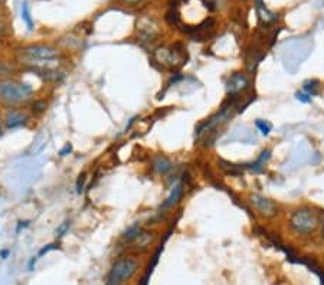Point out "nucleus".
Returning <instances> with one entry per match:
<instances>
[{
	"mask_svg": "<svg viewBox=\"0 0 324 285\" xmlns=\"http://www.w3.org/2000/svg\"><path fill=\"white\" fill-rule=\"evenodd\" d=\"M58 56H59L58 50L45 45L29 46L20 49L19 53V59L22 64L29 65L32 69H40V71H53L52 68L58 64Z\"/></svg>",
	"mask_w": 324,
	"mask_h": 285,
	"instance_id": "nucleus-1",
	"label": "nucleus"
},
{
	"mask_svg": "<svg viewBox=\"0 0 324 285\" xmlns=\"http://www.w3.org/2000/svg\"><path fill=\"white\" fill-rule=\"evenodd\" d=\"M34 89L32 86L15 80H3L0 81V100L4 102H22L31 98Z\"/></svg>",
	"mask_w": 324,
	"mask_h": 285,
	"instance_id": "nucleus-2",
	"label": "nucleus"
},
{
	"mask_svg": "<svg viewBox=\"0 0 324 285\" xmlns=\"http://www.w3.org/2000/svg\"><path fill=\"white\" fill-rule=\"evenodd\" d=\"M138 269V264L131 258H124L117 261L108 274L107 285H122L128 281Z\"/></svg>",
	"mask_w": 324,
	"mask_h": 285,
	"instance_id": "nucleus-3",
	"label": "nucleus"
},
{
	"mask_svg": "<svg viewBox=\"0 0 324 285\" xmlns=\"http://www.w3.org/2000/svg\"><path fill=\"white\" fill-rule=\"evenodd\" d=\"M291 228L298 234H311L317 228V218L308 209L295 210L290 219Z\"/></svg>",
	"mask_w": 324,
	"mask_h": 285,
	"instance_id": "nucleus-4",
	"label": "nucleus"
},
{
	"mask_svg": "<svg viewBox=\"0 0 324 285\" xmlns=\"http://www.w3.org/2000/svg\"><path fill=\"white\" fill-rule=\"evenodd\" d=\"M251 203L254 204V207H255L256 210L261 215H264V216H274L275 212H277V207H275V204H274L273 202L270 201V199H267V198L259 196V195L251 196Z\"/></svg>",
	"mask_w": 324,
	"mask_h": 285,
	"instance_id": "nucleus-5",
	"label": "nucleus"
},
{
	"mask_svg": "<svg viewBox=\"0 0 324 285\" xmlns=\"http://www.w3.org/2000/svg\"><path fill=\"white\" fill-rule=\"evenodd\" d=\"M26 120H28L26 114H23L20 111H16V110L9 111L7 116H6V127L9 130H13V128H17V127L23 125L26 122Z\"/></svg>",
	"mask_w": 324,
	"mask_h": 285,
	"instance_id": "nucleus-6",
	"label": "nucleus"
},
{
	"mask_svg": "<svg viewBox=\"0 0 324 285\" xmlns=\"http://www.w3.org/2000/svg\"><path fill=\"white\" fill-rule=\"evenodd\" d=\"M182 195H183V186L182 185L174 186V187L171 189L169 198L163 202V204H162V209H169V207H171V206H174L177 202L182 199Z\"/></svg>",
	"mask_w": 324,
	"mask_h": 285,
	"instance_id": "nucleus-7",
	"label": "nucleus"
},
{
	"mask_svg": "<svg viewBox=\"0 0 324 285\" xmlns=\"http://www.w3.org/2000/svg\"><path fill=\"white\" fill-rule=\"evenodd\" d=\"M22 20L26 23V26H28L29 31L34 29V20H32V16H31V9H29L28 1H23V3H22Z\"/></svg>",
	"mask_w": 324,
	"mask_h": 285,
	"instance_id": "nucleus-8",
	"label": "nucleus"
},
{
	"mask_svg": "<svg viewBox=\"0 0 324 285\" xmlns=\"http://www.w3.org/2000/svg\"><path fill=\"white\" fill-rule=\"evenodd\" d=\"M154 168H156L159 173L164 174V173H167L171 168V163L167 159H164V157H157V159L154 160Z\"/></svg>",
	"mask_w": 324,
	"mask_h": 285,
	"instance_id": "nucleus-9",
	"label": "nucleus"
},
{
	"mask_svg": "<svg viewBox=\"0 0 324 285\" xmlns=\"http://www.w3.org/2000/svg\"><path fill=\"white\" fill-rule=\"evenodd\" d=\"M245 85H246V80L242 75H234L231 78V89L232 91H241L242 88H245Z\"/></svg>",
	"mask_w": 324,
	"mask_h": 285,
	"instance_id": "nucleus-10",
	"label": "nucleus"
},
{
	"mask_svg": "<svg viewBox=\"0 0 324 285\" xmlns=\"http://www.w3.org/2000/svg\"><path fill=\"white\" fill-rule=\"evenodd\" d=\"M152 239H153L152 234H149V232H140L138 236L136 238L137 245H138L140 248H146V246L152 242Z\"/></svg>",
	"mask_w": 324,
	"mask_h": 285,
	"instance_id": "nucleus-11",
	"label": "nucleus"
},
{
	"mask_svg": "<svg viewBox=\"0 0 324 285\" xmlns=\"http://www.w3.org/2000/svg\"><path fill=\"white\" fill-rule=\"evenodd\" d=\"M141 232V229H140V225L136 223V225H133V226H130L125 232H124V239H127V241H133V239H136L138 234Z\"/></svg>",
	"mask_w": 324,
	"mask_h": 285,
	"instance_id": "nucleus-12",
	"label": "nucleus"
},
{
	"mask_svg": "<svg viewBox=\"0 0 324 285\" xmlns=\"http://www.w3.org/2000/svg\"><path fill=\"white\" fill-rule=\"evenodd\" d=\"M256 128L262 133L264 135H268L270 134V131H271V124L270 122H267V121H264V120H258L255 122Z\"/></svg>",
	"mask_w": 324,
	"mask_h": 285,
	"instance_id": "nucleus-13",
	"label": "nucleus"
},
{
	"mask_svg": "<svg viewBox=\"0 0 324 285\" xmlns=\"http://www.w3.org/2000/svg\"><path fill=\"white\" fill-rule=\"evenodd\" d=\"M69 226H71V222H69V220H65L64 223H61V225L58 226V229L55 231V236H56V238H62V236L67 234Z\"/></svg>",
	"mask_w": 324,
	"mask_h": 285,
	"instance_id": "nucleus-14",
	"label": "nucleus"
},
{
	"mask_svg": "<svg viewBox=\"0 0 324 285\" xmlns=\"http://www.w3.org/2000/svg\"><path fill=\"white\" fill-rule=\"evenodd\" d=\"M53 249H58V245L56 244H49V245H46L45 248H42L39 253H38V256H43L45 253H48V252L53 251Z\"/></svg>",
	"mask_w": 324,
	"mask_h": 285,
	"instance_id": "nucleus-15",
	"label": "nucleus"
},
{
	"mask_svg": "<svg viewBox=\"0 0 324 285\" xmlns=\"http://www.w3.org/2000/svg\"><path fill=\"white\" fill-rule=\"evenodd\" d=\"M46 108V102L45 101H36L34 104V111L36 113H43Z\"/></svg>",
	"mask_w": 324,
	"mask_h": 285,
	"instance_id": "nucleus-16",
	"label": "nucleus"
},
{
	"mask_svg": "<svg viewBox=\"0 0 324 285\" xmlns=\"http://www.w3.org/2000/svg\"><path fill=\"white\" fill-rule=\"evenodd\" d=\"M84 183H85V174H81L77 180V193H81L84 190Z\"/></svg>",
	"mask_w": 324,
	"mask_h": 285,
	"instance_id": "nucleus-17",
	"label": "nucleus"
},
{
	"mask_svg": "<svg viewBox=\"0 0 324 285\" xmlns=\"http://www.w3.org/2000/svg\"><path fill=\"white\" fill-rule=\"evenodd\" d=\"M31 225V220H20V222H17V226H16V234H19L22 229H25V228H28Z\"/></svg>",
	"mask_w": 324,
	"mask_h": 285,
	"instance_id": "nucleus-18",
	"label": "nucleus"
},
{
	"mask_svg": "<svg viewBox=\"0 0 324 285\" xmlns=\"http://www.w3.org/2000/svg\"><path fill=\"white\" fill-rule=\"evenodd\" d=\"M71 151H72V146H71V144H67V146H65V147H64L62 150L59 151V156H61V157H64V156L69 154Z\"/></svg>",
	"mask_w": 324,
	"mask_h": 285,
	"instance_id": "nucleus-19",
	"label": "nucleus"
},
{
	"mask_svg": "<svg viewBox=\"0 0 324 285\" xmlns=\"http://www.w3.org/2000/svg\"><path fill=\"white\" fill-rule=\"evenodd\" d=\"M306 97H308V95H306V94H297V98L300 101H303V102H310L311 101V98H306Z\"/></svg>",
	"mask_w": 324,
	"mask_h": 285,
	"instance_id": "nucleus-20",
	"label": "nucleus"
},
{
	"mask_svg": "<svg viewBox=\"0 0 324 285\" xmlns=\"http://www.w3.org/2000/svg\"><path fill=\"white\" fill-rule=\"evenodd\" d=\"M7 71H9V67H6V65H4V62H0V75H4V74H7Z\"/></svg>",
	"mask_w": 324,
	"mask_h": 285,
	"instance_id": "nucleus-21",
	"label": "nucleus"
},
{
	"mask_svg": "<svg viewBox=\"0 0 324 285\" xmlns=\"http://www.w3.org/2000/svg\"><path fill=\"white\" fill-rule=\"evenodd\" d=\"M9 253H10L9 249H1V251H0V258H1V259H7V258H9Z\"/></svg>",
	"mask_w": 324,
	"mask_h": 285,
	"instance_id": "nucleus-22",
	"label": "nucleus"
},
{
	"mask_svg": "<svg viewBox=\"0 0 324 285\" xmlns=\"http://www.w3.org/2000/svg\"><path fill=\"white\" fill-rule=\"evenodd\" d=\"M36 261H38V256H34V258L31 259V262H29V265H28L29 271H34V267H35V264H36Z\"/></svg>",
	"mask_w": 324,
	"mask_h": 285,
	"instance_id": "nucleus-23",
	"label": "nucleus"
},
{
	"mask_svg": "<svg viewBox=\"0 0 324 285\" xmlns=\"http://www.w3.org/2000/svg\"><path fill=\"white\" fill-rule=\"evenodd\" d=\"M4 34H6V25L0 20V36H3Z\"/></svg>",
	"mask_w": 324,
	"mask_h": 285,
	"instance_id": "nucleus-24",
	"label": "nucleus"
},
{
	"mask_svg": "<svg viewBox=\"0 0 324 285\" xmlns=\"http://www.w3.org/2000/svg\"><path fill=\"white\" fill-rule=\"evenodd\" d=\"M322 236L324 238V223H323V231H322Z\"/></svg>",
	"mask_w": 324,
	"mask_h": 285,
	"instance_id": "nucleus-25",
	"label": "nucleus"
},
{
	"mask_svg": "<svg viewBox=\"0 0 324 285\" xmlns=\"http://www.w3.org/2000/svg\"><path fill=\"white\" fill-rule=\"evenodd\" d=\"M0 135H1V127H0Z\"/></svg>",
	"mask_w": 324,
	"mask_h": 285,
	"instance_id": "nucleus-26",
	"label": "nucleus"
},
{
	"mask_svg": "<svg viewBox=\"0 0 324 285\" xmlns=\"http://www.w3.org/2000/svg\"><path fill=\"white\" fill-rule=\"evenodd\" d=\"M128 1H137V0H128Z\"/></svg>",
	"mask_w": 324,
	"mask_h": 285,
	"instance_id": "nucleus-27",
	"label": "nucleus"
}]
</instances>
